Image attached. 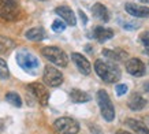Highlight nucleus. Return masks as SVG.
<instances>
[{
  "mask_svg": "<svg viewBox=\"0 0 149 134\" xmlns=\"http://www.w3.org/2000/svg\"><path fill=\"white\" fill-rule=\"evenodd\" d=\"M95 71L97 73V75L107 84H115L116 81L120 80V68L111 62H105V60H96L95 62Z\"/></svg>",
  "mask_w": 149,
  "mask_h": 134,
  "instance_id": "f257e3e1",
  "label": "nucleus"
},
{
  "mask_svg": "<svg viewBox=\"0 0 149 134\" xmlns=\"http://www.w3.org/2000/svg\"><path fill=\"white\" fill-rule=\"evenodd\" d=\"M41 54L47 60H49L58 67H66L68 64V56L63 49L58 48V47H45L41 49Z\"/></svg>",
  "mask_w": 149,
  "mask_h": 134,
  "instance_id": "f03ea898",
  "label": "nucleus"
},
{
  "mask_svg": "<svg viewBox=\"0 0 149 134\" xmlns=\"http://www.w3.org/2000/svg\"><path fill=\"white\" fill-rule=\"evenodd\" d=\"M97 103H99L103 118L107 122H112L115 119V108H113V104L109 98L108 93L104 89H100L97 92Z\"/></svg>",
  "mask_w": 149,
  "mask_h": 134,
  "instance_id": "7ed1b4c3",
  "label": "nucleus"
},
{
  "mask_svg": "<svg viewBox=\"0 0 149 134\" xmlns=\"http://www.w3.org/2000/svg\"><path fill=\"white\" fill-rule=\"evenodd\" d=\"M21 15L18 0H0V18L6 21H15Z\"/></svg>",
  "mask_w": 149,
  "mask_h": 134,
  "instance_id": "20e7f679",
  "label": "nucleus"
},
{
  "mask_svg": "<svg viewBox=\"0 0 149 134\" xmlns=\"http://www.w3.org/2000/svg\"><path fill=\"white\" fill-rule=\"evenodd\" d=\"M17 63L19 64V67H22L25 71L32 73V74L36 73L37 68L40 67L38 59L33 54L26 52V51H22V52H18V54H17Z\"/></svg>",
  "mask_w": 149,
  "mask_h": 134,
  "instance_id": "39448f33",
  "label": "nucleus"
},
{
  "mask_svg": "<svg viewBox=\"0 0 149 134\" xmlns=\"http://www.w3.org/2000/svg\"><path fill=\"white\" fill-rule=\"evenodd\" d=\"M55 130L59 134H78L79 133V125L77 121H74L72 118H59L54 123Z\"/></svg>",
  "mask_w": 149,
  "mask_h": 134,
  "instance_id": "423d86ee",
  "label": "nucleus"
},
{
  "mask_svg": "<svg viewBox=\"0 0 149 134\" xmlns=\"http://www.w3.org/2000/svg\"><path fill=\"white\" fill-rule=\"evenodd\" d=\"M42 78H44V82L47 85L52 86V88H56V86L63 84V74L52 66H45Z\"/></svg>",
  "mask_w": 149,
  "mask_h": 134,
  "instance_id": "0eeeda50",
  "label": "nucleus"
},
{
  "mask_svg": "<svg viewBox=\"0 0 149 134\" xmlns=\"http://www.w3.org/2000/svg\"><path fill=\"white\" fill-rule=\"evenodd\" d=\"M27 89L32 92V94L36 97V100L41 105H47L48 104V100H49V92L45 86L40 84V82H33V84H29Z\"/></svg>",
  "mask_w": 149,
  "mask_h": 134,
  "instance_id": "6e6552de",
  "label": "nucleus"
},
{
  "mask_svg": "<svg viewBox=\"0 0 149 134\" xmlns=\"http://www.w3.org/2000/svg\"><path fill=\"white\" fill-rule=\"evenodd\" d=\"M55 13L58 14L60 18L63 19V22L66 25L70 26H75L77 25V18H75V14L72 13V10L67 6H59L55 8Z\"/></svg>",
  "mask_w": 149,
  "mask_h": 134,
  "instance_id": "1a4fd4ad",
  "label": "nucleus"
},
{
  "mask_svg": "<svg viewBox=\"0 0 149 134\" xmlns=\"http://www.w3.org/2000/svg\"><path fill=\"white\" fill-rule=\"evenodd\" d=\"M71 59H72V62L75 63L78 71L81 73V74H84V75H89L91 74L92 66H91V63H89V60L84 55L74 52V54H71Z\"/></svg>",
  "mask_w": 149,
  "mask_h": 134,
  "instance_id": "9d476101",
  "label": "nucleus"
},
{
  "mask_svg": "<svg viewBox=\"0 0 149 134\" xmlns=\"http://www.w3.org/2000/svg\"><path fill=\"white\" fill-rule=\"evenodd\" d=\"M125 10L127 14L136 18H149V7L146 6H138L134 3H126Z\"/></svg>",
  "mask_w": 149,
  "mask_h": 134,
  "instance_id": "9b49d317",
  "label": "nucleus"
},
{
  "mask_svg": "<svg viewBox=\"0 0 149 134\" xmlns=\"http://www.w3.org/2000/svg\"><path fill=\"white\" fill-rule=\"evenodd\" d=\"M126 71L134 77H142L145 74V64L141 62L140 59L133 58L130 60H127Z\"/></svg>",
  "mask_w": 149,
  "mask_h": 134,
  "instance_id": "f8f14e48",
  "label": "nucleus"
},
{
  "mask_svg": "<svg viewBox=\"0 0 149 134\" xmlns=\"http://www.w3.org/2000/svg\"><path fill=\"white\" fill-rule=\"evenodd\" d=\"M93 37L99 43H105V41H108L109 38L113 37V30L112 29H108V27H104V26H97L93 30Z\"/></svg>",
  "mask_w": 149,
  "mask_h": 134,
  "instance_id": "ddd939ff",
  "label": "nucleus"
},
{
  "mask_svg": "<svg viewBox=\"0 0 149 134\" xmlns=\"http://www.w3.org/2000/svg\"><path fill=\"white\" fill-rule=\"evenodd\" d=\"M92 13H93V17L97 18L100 22H108L109 21V13L107 7L101 3H96L93 7H92Z\"/></svg>",
  "mask_w": 149,
  "mask_h": 134,
  "instance_id": "4468645a",
  "label": "nucleus"
},
{
  "mask_svg": "<svg viewBox=\"0 0 149 134\" xmlns=\"http://www.w3.org/2000/svg\"><path fill=\"white\" fill-rule=\"evenodd\" d=\"M145 105H146V100L138 93H134L129 100V108L133 111H141L142 108H145Z\"/></svg>",
  "mask_w": 149,
  "mask_h": 134,
  "instance_id": "2eb2a0df",
  "label": "nucleus"
},
{
  "mask_svg": "<svg viewBox=\"0 0 149 134\" xmlns=\"http://www.w3.org/2000/svg\"><path fill=\"white\" fill-rule=\"evenodd\" d=\"M103 55L107 56L108 59H111V60H115V62H123V60L127 59V52H125L122 49H116V51H113V49H103Z\"/></svg>",
  "mask_w": 149,
  "mask_h": 134,
  "instance_id": "dca6fc26",
  "label": "nucleus"
},
{
  "mask_svg": "<svg viewBox=\"0 0 149 134\" xmlns=\"http://www.w3.org/2000/svg\"><path fill=\"white\" fill-rule=\"evenodd\" d=\"M126 125L130 127L133 131H136L137 134H149V129L142 123V122L137 121V119H126Z\"/></svg>",
  "mask_w": 149,
  "mask_h": 134,
  "instance_id": "f3484780",
  "label": "nucleus"
},
{
  "mask_svg": "<svg viewBox=\"0 0 149 134\" xmlns=\"http://www.w3.org/2000/svg\"><path fill=\"white\" fill-rule=\"evenodd\" d=\"M70 98H71L72 103H88L91 100V94L81 89H71Z\"/></svg>",
  "mask_w": 149,
  "mask_h": 134,
  "instance_id": "a211bd4d",
  "label": "nucleus"
},
{
  "mask_svg": "<svg viewBox=\"0 0 149 134\" xmlns=\"http://www.w3.org/2000/svg\"><path fill=\"white\" fill-rule=\"evenodd\" d=\"M25 37L30 41H41L45 38V31L42 27H33L25 33Z\"/></svg>",
  "mask_w": 149,
  "mask_h": 134,
  "instance_id": "6ab92c4d",
  "label": "nucleus"
},
{
  "mask_svg": "<svg viewBox=\"0 0 149 134\" xmlns=\"http://www.w3.org/2000/svg\"><path fill=\"white\" fill-rule=\"evenodd\" d=\"M14 47H15V43H14L11 38L0 36V54H7Z\"/></svg>",
  "mask_w": 149,
  "mask_h": 134,
  "instance_id": "aec40b11",
  "label": "nucleus"
},
{
  "mask_svg": "<svg viewBox=\"0 0 149 134\" xmlns=\"http://www.w3.org/2000/svg\"><path fill=\"white\" fill-rule=\"evenodd\" d=\"M6 100H7L10 104H13L14 107H21V105H22V98H21V96H19L18 93H15V92H8V93L6 94Z\"/></svg>",
  "mask_w": 149,
  "mask_h": 134,
  "instance_id": "412c9836",
  "label": "nucleus"
},
{
  "mask_svg": "<svg viewBox=\"0 0 149 134\" xmlns=\"http://www.w3.org/2000/svg\"><path fill=\"white\" fill-rule=\"evenodd\" d=\"M10 77V70H8V66L6 63L4 59L0 58V78L1 80H7Z\"/></svg>",
  "mask_w": 149,
  "mask_h": 134,
  "instance_id": "4be33fe9",
  "label": "nucleus"
},
{
  "mask_svg": "<svg viewBox=\"0 0 149 134\" xmlns=\"http://www.w3.org/2000/svg\"><path fill=\"white\" fill-rule=\"evenodd\" d=\"M64 29H66V23H64L63 21H60V19L54 21V23H52V30H54L55 33H62V31H64Z\"/></svg>",
  "mask_w": 149,
  "mask_h": 134,
  "instance_id": "5701e85b",
  "label": "nucleus"
},
{
  "mask_svg": "<svg viewBox=\"0 0 149 134\" xmlns=\"http://www.w3.org/2000/svg\"><path fill=\"white\" fill-rule=\"evenodd\" d=\"M120 25H122V27L126 29V30H136V29L140 27V23L133 22V21H125V22H122Z\"/></svg>",
  "mask_w": 149,
  "mask_h": 134,
  "instance_id": "b1692460",
  "label": "nucleus"
},
{
  "mask_svg": "<svg viewBox=\"0 0 149 134\" xmlns=\"http://www.w3.org/2000/svg\"><path fill=\"white\" fill-rule=\"evenodd\" d=\"M115 90H116V94H118V96H123V94L127 93L129 88H127L126 84H119V85H116Z\"/></svg>",
  "mask_w": 149,
  "mask_h": 134,
  "instance_id": "393cba45",
  "label": "nucleus"
},
{
  "mask_svg": "<svg viewBox=\"0 0 149 134\" xmlns=\"http://www.w3.org/2000/svg\"><path fill=\"white\" fill-rule=\"evenodd\" d=\"M141 43H142V45H144L146 49H149V31H144L142 34H141L140 37Z\"/></svg>",
  "mask_w": 149,
  "mask_h": 134,
  "instance_id": "a878e982",
  "label": "nucleus"
},
{
  "mask_svg": "<svg viewBox=\"0 0 149 134\" xmlns=\"http://www.w3.org/2000/svg\"><path fill=\"white\" fill-rule=\"evenodd\" d=\"M78 15H79V18H81L82 23H84V25H86V22H88V18H86V15L84 14V11H82V10H79V11H78Z\"/></svg>",
  "mask_w": 149,
  "mask_h": 134,
  "instance_id": "bb28decb",
  "label": "nucleus"
},
{
  "mask_svg": "<svg viewBox=\"0 0 149 134\" xmlns=\"http://www.w3.org/2000/svg\"><path fill=\"white\" fill-rule=\"evenodd\" d=\"M116 134H131V133H127V131H123V130H118Z\"/></svg>",
  "mask_w": 149,
  "mask_h": 134,
  "instance_id": "cd10ccee",
  "label": "nucleus"
},
{
  "mask_svg": "<svg viewBox=\"0 0 149 134\" xmlns=\"http://www.w3.org/2000/svg\"><path fill=\"white\" fill-rule=\"evenodd\" d=\"M140 1H142V3H149V0H140Z\"/></svg>",
  "mask_w": 149,
  "mask_h": 134,
  "instance_id": "c85d7f7f",
  "label": "nucleus"
},
{
  "mask_svg": "<svg viewBox=\"0 0 149 134\" xmlns=\"http://www.w3.org/2000/svg\"><path fill=\"white\" fill-rule=\"evenodd\" d=\"M41 1H45V0H41Z\"/></svg>",
  "mask_w": 149,
  "mask_h": 134,
  "instance_id": "c756f323",
  "label": "nucleus"
}]
</instances>
